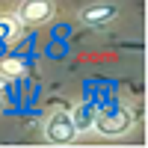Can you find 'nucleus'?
Segmentation results:
<instances>
[{"label":"nucleus","mask_w":148,"mask_h":148,"mask_svg":"<svg viewBox=\"0 0 148 148\" xmlns=\"http://www.w3.org/2000/svg\"><path fill=\"white\" fill-rule=\"evenodd\" d=\"M0 110H6V95L0 92Z\"/></svg>","instance_id":"obj_8"},{"label":"nucleus","mask_w":148,"mask_h":148,"mask_svg":"<svg viewBox=\"0 0 148 148\" xmlns=\"http://www.w3.org/2000/svg\"><path fill=\"white\" fill-rule=\"evenodd\" d=\"M71 121H74V127H77L80 133L92 130V121H95V107H92V104H80V107L71 113Z\"/></svg>","instance_id":"obj_5"},{"label":"nucleus","mask_w":148,"mask_h":148,"mask_svg":"<svg viewBox=\"0 0 148 148\" xmlns=\"http://www.w3.org/2000/svg\"><path fill=\"white\" fill-rule=\"evenodd\" d=\"M53 15V3L51 0H24L18 6V21L21 24H45L47 18Z\"/></svg>","instance_id":"obj_3"},{"label":"nucleus","mask_w":148,"mask_h":148,"mask_svg":"<svg viewBox=\"0 0 148 148\" xmlns=\"http://www.w3.org/2000/svg\"><path fill=\"white\" fill-rule=\"evenodd\" d=\"M45 136H47V142H53V145H68V142H74L77 127H74V121H71V113L56 110V113L45 121Z\"/></svg>","instance_id":"obj_2"},{"label":"nucleus","mask_w":148,"mask_h":148,"mask_svg":"<svg viewBox=\"0 0 148 148\" xmlns=\"http://www.w3.org/2000/svg\"><path fill=\"white\" fill-rule=\"evenodd\" d=\"M15 33H18V18L15 15H0V42L15 39Z\"/></svg>","instance_id":"obj_6"},{"label":"nucleus","mask_w":148,"mask_h":148,"mask_svg":"<svg viewBox=\"0 0 148 148\" xmlns=\"http://www.w3.org/2000/svg\"><path fill=\"white\" fill-rule=\"evenodd\" d=\"M130 113H125V110H101L98 113L95 110V121L92 127L101 133V136H121V133L130 130Z\"/></svg>","instance_id":"obj_1"},{"label":"nucleus","mask_w":148,"mask_h":148,"mask_svg":"<svg viewBox=\"0 0 148 148\" xmlns=\"http://www.w3.org/2000/svg\"><path fill=\"white\" fill-rule=\"evenodd\" d=\"M116 15H119V9L113 3H95V6H86L80 12V21L86 27H107Z\"/></svg>","instance_id":"obj_4"},{"label":"nucleus","mask_w":148,"mask_h":148,"mask_svg":"<svg viewBox=\"0 0 148 148\" xmlns=\"http://www.w3.org/2000/svg\"><path fill=\"white\" fill-rule=\"evenodd\" d=\"M0 68H3V74H9V77H21L24 74V62L21 59H6Z\"/></svg>","instance_id":"obj_7"},{"label":"nucleus","mask_w":148,"mask_h":148,"mask_svg":"<svg viewBox=\"0 0 148 148\" xmlns=\"http://www.w3.org/2000/svg\"><path fill=\"white\" fill-rule=\"evenodd\" d=\"M6 89H9V86H6V83H3V80H0V92H3V95H6Z\"/></svg>","instance_id":"obj_9"}]
</instances>
